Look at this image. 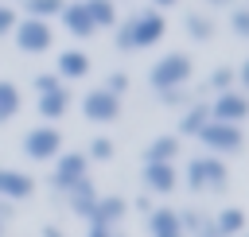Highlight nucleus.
I'll list each match as a JSON object with an SVG mask.
<instances>
[{"label":"nucleus","mask_w":249,"mask_h":237,"mask_svg":"<svg viewBox=\"0 0 249 237\" xmlns=\"http://www.w3.org/2000/svg\"><path fill=\"white\" fill-rule=\"evenodd\" d=\"M140 183H144V194H171L179 186V171L175 163H144Z\"/></svg>","instance_id":"nucleus-10"},{"label":"nucleus","mask_w":249,"mask_h":237,"mask_svg":"<svg viewBox=\"0 0 249 237\" xmlns=\"http://www.w3.org/2000/svg\"><path fill=\"white\" fill-rule=\"evenodd\" d=\"M19 105H23V93L16 89V82H8V78H0V124H8V120H16V113H19Z\"/></svg>","instance_id":"nucleus-21"},{"label":"nucleus","mask_w":249,"mask_h":237,"mask_svg":"<svg viewBox=\"0 0 249 237\" xmlns=\"http://www.w3.org/2000/svg\"><path fill=\"white\" fill-rule=\"evenodd\" d=\"M163 35H167V19H163V12L144 8V12L128 16L124 23H117L113 43H117V51H144V47H156Z\"/></svg>","instance_id":"nucleus-1"},{"label":"nucleus","mask_w":249,"mask_h":237,"mask_svg":"<svg viewBox=\"0 0 249 237\" xmlns=\"http://www.w3.org/2000/svg\"><path fill=\"white\" fill-rule=\"evenodd\" d=\"M16 19H19V16H16V8L0 0V35H12V27H16Z\"/></svg>","instance_id":"nucleus-31"},{"label":"nucleus","mask_w":249,"mask_h":237,"mask_svg":"<svg viewBox=\"0 0 249 237\" xmlns=\"http://www.w3.org/2000/svg\"><path fill=\"white\" fill-rule=\"evenodd\" d=\"M93 202H97V190H93V183H89V179H82L78 186H70V190H66V206H70L78 218H86Z\"/></svg>","instance_id":"nucleus-20"},{"label":"nucleus","mask_w":249,"mask_h":237,"mask_svg":"<svg viewBox=\"0 0 249 237\" xmlns=\"http://www.w3.org/2000/svg\"><path fill=\"white\" fill-rule=\"evenodd\" d=\"M179 136H156V140H148V148H144V163H171L175 155H179Z\"/></svg>","instance_id":"nucleus-18"},{"label":"nucleus","mask_w":249,"mask_h":237,"mask_svg":"<svg viewBox=\"0 0 249 237\" xmlns=\"http://www.w3.org/2000/svg\"><path fill=\"white\" fill-rule=\"evenodd\" d=\"M179 225H183V237H187V233H191V237H214L210 218H206L202 210H183V214H179Z\"/></svg>","instance_id":"nucleus-24"},{"label":"nucleus","mask_w":249,"mask_h":237,"mask_svg":"<svg viewBox=\"0 0 249 237\" xmlns=\"http://www.w3.org/2000/svg\"><path fill=\"white\" fill-rule=\"evenodd\" d=\"M35 194V179L19 167H0V202H23Z\"/></svg>","instance_id":"nucleus-12"},{"label":"nucleus","mask_w":249,"mask_h":237,"mask_svg":"<svg viewBox=\"0 0 249 237\" xmlns=\"http://www.w3.org/2000/svg\"><path fill=\"white\" fill-rule=\"evenodd\" d=\"M202 4H210V8H230L233 0H202Z\"/></svg>","instance_id":"nucleus-37"},{"label":"nucleus","mask_w":249,"mask_h":237,"mask_svg":"<svg viewBox=\"0 0 249 237\" xmlns=\"http://www.w3.org/2000/svg\"><path fill=\"white\" fill-rule=\"evenodd\" d=\"M171 4H179V0H152V8H156V12H163V8H171Z\"/></svg>","instance_id":"nucleus-36"},{"label":"nucleus","mask_w":249,"mask_h":237,"mask_svg":"<svg viewBox=\"0 0 249 237\" xmlns=\"http://www.w3.org/2000/svg\"><path fill=\"white\" fill-rule=\"evenodd\" d=\"M206 109H210V120H218V124H241L249 117V97L233 85L226 93H214V101H206Z\"/></svg>","instance_id":"nucleus-7"},{"label":"nucleus","mask_w":249,"mask_h":237,"mask_svg":"<svg viewBox=\"0 0 249 237\" xmlns=\"http://www.w3.org/2000/svg\"><path fill=\"white\" fill-rule=\"evenodd\" d=\"M12 39H16V47H19L23 54H43V51H51L54 31H51L47 19H31V16H23V19H16Z\"/></svg>","instance_id":"nucleus-6"},{"label":"nucleus","mask_w":249,"mask_h":237,"mask_svg":"<svg viewBox=\"0 0 249 237\" xmlns=\"http://www.w3.org/2000/svg\"><path fill=\"white\" fill-rule=\"evenodd\" d=\"M160 101L163 105H191V93H187V85H175V89H163Z\"/></svg>","instance_id":"nucleus-30"},{"label":"nucleus","mask_w":249,"mask_h":237,"mask_svg":"<svg viewBox=\"0 0 249 237\" xmlns=\"http://www.w3.org/2000/svg\"><path fill=\"white\" fill-rule=\"evenodd\" d=\"M82 155H86V159L105 163V159H113V140H109V136H93V140H89V148H86Z\"/></svg>","instance_id":"nucleus-27"},{"label":"nucleus","mask_w":249,"mask_h":237,"mask_svg":"<svg viewBox=\"0 0 249 237\" xmlns=\"http://www.w3.org/2000/svg\"><path fill=\"white\" fill-rule=\"evenodd\" d=\"M187 186L191 190H226L230 186V167L218 155H195L187 163Z\"/></svg>","instance_id":"nucleus-4"},{"label":"nucleus","mask_w":249,"mask_h":237,"mask_svg":"<svg viewBox=\"0 0 249 237\" xmlns=\"http://www.w3.org/2000/svg\"><path fill=\"white\" fill-rule=\"evenodd\" d=\"M124 214H128V198H121V194H97V202L89 206L86 221L89 225H121Z\"/></svg>","instance_id":"nucleus-11"},{"label":"nucleus","mask_w":249,"mask_h":237,"mask_svg":"<svg viewBox=\"0 0 249 237\" xmlns=\"http://www.w3.org/2000/svg\"><path fill=\"white\" fill-rule=\"evenodd\" d=\"M105 89H109L113 97H121V93H128V74H124V70H113V74L105 78Z\"/></svg>","instance_id":"nucleus-29"},{"label":"nucleus","mask_w":249,"mask_h":237,"mask_svg":"<svg viewBox=\"0 0 249 237\" xmlns=\"http://www.w3.org/2000/svg\"><path fill=\"white\" fill-rule=\"evenodd\" d=\"M210 229H214V237H241V233H245V210H241V206L218 210V214L210 218Z\"/></svg>","instance_id":"nucleus-16"},{"label":"nucleus","mask_w":249,"mask_h":237,"mask_svg":"<svg viewBox=\"0 0 249 237\" xmlns=\"http://www.w3.org/2000/svg\"><path fill=\"white\" fill-rule=\"evenodd\" d=\"M183 27H187V35H191L195 43H210V39H214V31H218V23H214L210 16H202V12H187Z\"/></svg>","instance_id":"nucleus-22"},{"label":"nucleus","mask_w":249,"mask_h":237,"mask_svg":"<svg viewBox=\"0 0 249 237\" xmlns=\"http://www.w3.org/2000/svg\"><path fill=\"white\" fill-rule=\"evenodd\" d=\"M210 120V109H206V101H191L187 109H183V117H179V136H198V128Z\"/></svg>","instance_id":"nucleus-19"},{"label":"nucleus","mask_w":249,"mask_h":237,"mask_svg":"<svg viewBox=\"0 0 249 237\" xmlns=\"http://www.w3.org/2000/svg\"><path fill=\"white\" fill-rule=\"evenodd\" d=\"M82 117L93 124H113L121 117V97H113L105 85H97V89L82 93Z\"/></svg>","instance_id":"nucleus-9"},{"label":"nucleus","mask_w":249,"mask_h":237,"mask_svg":"<svg viewBox=\"0 0 249 237\" xmlns=\"http://www.w3.org/2000/svg\"><path fill=\"white\" fill-rule=\"evenodd\" d=\"M86 237H124V233H121L117 225H89Z\"/></svg>","instance_id":"nucleus-33"},{"label":"nucleus","mask_w":249,"mask_h":237,"mask_svg":"<svg viewBox=\"0 0 249 237\" xmlns=\"http://www.w3.org/2000/svg\"><path fill=\"white\" fill-rule=\"evenodd\" d=\"M8 218H12V202H0V237L8 229Z\"/></svg>","instance_id":"nucleus-34"},{"label":"nucleus","mask_w":249,"mask_h":237,"mask_svg":"<svg viewBox=\"0 0 249 237\" xmlns=\"http://www.w3.org/2000/svg\"><path fill=\"white\" fill-rule=\"evenodd\" d=\"M19 148H23V155H27L31 163H47V159H54V155L62 152V132H58L54 124H35V128L23 132Z\"/></svg>","instance_id":"nucleus-5"},{"label":"nucleus","mask_w":249,"mask_h":237,"mask_svg":"<svg viewBox=\"0 0 249 237\" xmlns=\"http://www.w3.org/2000/svg\"><path fill=\"white\" fill-rule=\"evenodd\" d=\"M191 74H195V62H191L183 51H167V54H163V58H156V66L148 70V85H152L156 93H163V89L187 85V82H191Z\"/></svg>","instance_id":"nucleus-2"},{"label":"nucleus","mask_w":249,"mask_h":237,"mask_svg":"<svg viewBox=\"0 0 249 237\" xmlns=\"http://www.w3.org/2000/svg\"><path fill=\"white\" fill-rule=\"evenodd\" d=\"M62 12V0H23V16H31V19H54Z\"/></svg>","instance_id":"nucleus-25"},{"label":"nucleus","mask_w":249,"mask_h":237,"mask_svg":"<svg viewBox=\"0 0 249 237\" xmlns=\"http://www.w3.org/2000/svg\"><path fill=\"white\" fill-rule=\"evenodd\" d=\"M43 237H66V233H62L58 225H47V229H43Z\"/></svg>","instance_id":"nucleus-35"},{"label":"nucleus","mask_w":249,"mask_h":237,"mask_svg":"<svg viewBox=\"0 0 249 237\" xmlns=\"http://www.w3.org/2000/svg\"><path fill=\"white\" fill-rule=\"evenodd\" d=\"M62 82H58V74H39L35 78V93H51V89H58Z\"/></svg>","instance_id":"nucleus-32"},{"label":"nucleus","mask_w":249,"mask_h":237,"mask_svg":"<svg viewBox=\"0 0 249 237\" xmlns=\"http://www.w3.org/2000/svg\"><path fill=\"white\" fill-rule=\"evenodd\" d=\"M148 233H152V237H183L179 210H167V206L148 210Z\"/></svg>","instance_id":"nucleus-17"},{"label":"nucleus","mask_w":249,"mask_h":237,"mask_svg":"<svg viewBox=\"0 0 249 237\" xmlns=\"http://www.w3.org/2000/svg\"><path fill=\"white\" fill-rule=\"evenodd\" d=\"M233 82H237V74H233L230 66H214L210 78H206V89H210V93H226V89H233Z\"/></svg>","instance_id":"nucleus-26"},{"label":"nucleus","mask_w":249,"mask_h":237,"mask_svg":"<svg viewBox=\"0 0 249 237\" xmlns=\"http://www.w3.org/2000/svg\"><path fill=\"white\" fill-rule=\"evenodd\" d=\"M4 4H8V0H4Z\"/></svg>","instance_id":"nucleus-38"},{"label":"nucleus","mask_w":249,"mask_h":237,"mask_svg":"<svg viewBox=\"0 0 249 237\" xmlns=\"http://www.w3.org/2000/svg\"><path fill=\"white\" fill-rule=\"evenodd\" d=\"M86 171H89V159L82 152H58L54 155V171H51V186H58L66 194L70 186H78L82 179H89Z\"/></svg>","instance_id":"nucleus-8"},{"label":"nucleus","mask_w":249,"mask_h":237,"mask_svg":"<svg viewBox=\"0 0 249 237\" xmlns=\"http://www.w3.org/2000/svg\"><path fill=\"white\" fill-rule=\"evenodd\" d=\"M89 66H93V58H89L86 51H78V47H70V51H62V54L54 58V74H58V82H78V78L89 74Z\"/></svg>","instance_id":"nucleus-13"},{"label":"nucleus","mask_w":249,"mask_h":237,"mask_svg":"<svg viewBox=\"0 0 249 237\" xmlns=\"http://www.w3.org/2000/svg\"><path fill=\"white\" fill-rule=\"evenodd\" d=\"M62 27L74 35V39H89V35H97V27H93V19H89V12H86V4L82 0H70V4H62Z\"/></svg>","instance_id":"nucleus-14"},{"label":"nucleus","mask_w":249,"mask_h":237,"mask_svg":"<svg viewBox=\"0 0 249 237\" xmlns=\"http://www.w3.org/2000/svg\"><path fill=\"white\" fill-rule=\"evenodd\" d=\"M35 109H39L43 120H62V117L74 109V93H70L66 85H58V89H51V93H39Z\"/></svg>","instance_id":"nucleus-15"},{"label":"nucleus","mask_w":249,"mask_h":237,"mask_svg":"<svg viewBox=\"0 0 249 237\" xmlns=\"http://www.w3.org/2000/svg\"><path fill=\"white\" fill-rule=\"evenodd\" d=\"M82 4H86V12H89V19H93L97 31L117 27V4L113 0H82Z\"/></svg>","instance_id":"nucleus-23"},{"label":"nucleus","mask_w":249,"mask_h":237,"mask_svg":"<svg viewBox=\"0 0 249 237\" xmlns=\"http://www.w3.org/2000/svg\"><path fill=\"white\" fill-rule=\"evenodd\" d=\"M195 140L206 148V155H218V159H222V155H237V152L245 148L241 124H218V120H206Z\"/></svg>","instance_id":"nucleus-3"},{"label":"nucleus","mask_w":249,"mask_h":237,"mask_svg":"<svg viewBox=\"0 0 249 237\" xmlns=\"http://www.w3.org/2000/svg\"><path fill=\"white\" fill-rule=\"evenodd\" d=\"M230 31H233L237 39L249 35V12H245V8H233V16H230Z\"/></svg>","instance_id":"nucleus-28"}]
</instances>
